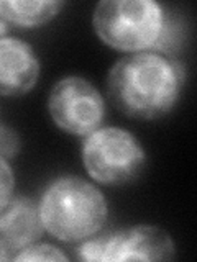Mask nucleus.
I'll use <instances>...</instances> for the list:
<instances>
[{
	"label": "nucleus",
	"instance_id": "f257e3e1",
	"mask_svg": "<svg viewBox=\"0 0 197 262\" xmlns=\"http://www.w3.org/2000/svg\"><path fill=\"white\" fill-rule=\"evenodd\" d=\"M183 85V66L156 51L123 56L107 76V95L112 105L136 120H154L171 112Z\"/></svg>",
	"mask_w": 197,
	"mask_h": 262
},
{
	"label": "nucleus",
	"instance_id": "f03ea898",
	"mask_svg": "<svg viewBox=\"0 0 197 262\" xmlns=\"http://www.w3.org/2000/svg\"><path fill=\"white\" fill-rule=\"evenodd\" d=\"M38 207L43 228L64 243H79L95 236L109 216L102 192L77 176H63L49 182Z\"/></svg>",
	"mask_w": 197,
	"mask_h": 262
},
{
	"label": "nucleus",
	"instance_id": "7ed1b4c3",
	"mask_svg": "<svg viewBox=\"0 0 197 262\" xmlns=\"http://www.w3.org/2000/svg\"><path fill=\"white\" fill-rule=\"evenodd\" d=\"M164 21V8L153 0L98 2L92 25L105 45L128 53L151 51Z\"/></svg>",
	"mask_w": 197,
	"mask_h": 262
},
{
	"label": "nucleus",
	"instance_id": "20e7f679",
	"mask_svg": "<svg viewBox=\"0 0 197 262\" xmlns=\"http://www.w3.org/2000/svg\"><path fill=\"white\" fill-rule=\"evenodd\" d=\"M82 162L95 182L119 185L142 174L146 152L130 131L105 126L86 136L82 144Z\"/></svg>",
	"mask_w": 197,
	"mask_h": 262
},
{
	"label": "nucleus",
	"instance_id": "39448f33",
	"mask_svg": "<svg viewBox=\"0 0 197 262\" xmlns=\"http://www.w3.org/2000/svg\"><path fill=\"white\" fill-rule=\"evenodd\" d=\"M77 257L82 260H172L176 244L164 229L153 225H136L89 237L81 244Z\"/></svg>",
	"mask_w": 197,
	"mask_h": 262
},
{
	"label": "nucleus",
	"instance_id": "423d86ee",
	"mask_svg": "<svg viewBox=\"0 0 197 262\" xmlns=\"http://www.w3.org/2000/svg\"><path fill=\"white\" fill-rule=\"evenodd\" d=\"M48 110L57 126L76 136L92 135L105 118L102 94L79 76H66L56 82L48 97Z\"/></svg>",
	"mask_w": 197,
	"mask_h": 262
},
{
	"label": "nucleus",
	"instance_id": "0eeeda50",
	"mask_svg": "<svg viewBox=\"0 0 197 262\" xmlns=\"http://www.w3.org/2000/svg\"><path fill=\"white\" fill-rule=\"evenodd\" d=\"M40 77V61L27 41L0 36V95L28 94Z\"/></svg>",
	"mask_w": 197,
	"mask_h": 262
},
{
	"label": "nucleus",
	"instance_id": "6e6552de",
	"mask_svg": "<svg viewBox=\"0 0 197 262\" xmlns=\"http://www.w3.org/2000/svg\"><path fill=\"white\" fill-rule=\"evenodd\" d=\"M43 231L40 207L31 196H12L0 210V239L10 251H20L35 244Z\"/></svg>",
	"mask_w": 197,
	"mask_h": 262
},
{
	"label": "nucleus",
	"instance_id": "1a4fd4ad",
	"mask_svg": "<svg viewBox=\"0 0 197 262\" xmlns=\"http://www.w3.org/2000/svg\"><path fill=\"white\" fill-rule=\"evenodd\" d=\"M63 7L57 0H0V18L18 27H38L53 20Z\"/></svg>",
	"mask_w": 197,
	"mask_h": 262
},
{
	"label": "nucleus",
	"instance_id": "9d476101",
	"mask_svg": "<svg viewBox=\"0 0 197 262\" xmlns=\"http://www.w3.org/2000/svg\"><path fill=\"white\" fill-rule=\"evenodd\" d=\"M13 260H68V256L51 244H30L12 256Z\"/></svg>",
	"mask_w": 197,
	"mask_h": 262
},
{
	"label": "nucleus",
	"instance_id": "9b49d317",
	"mask_svg": "<svg viewBox=\"0 0 197 262\" xmlns=\"http://www.w3.org/2000/svg\"><path fill=\"white\" fill-rule=\"evenodd\" d=\"M22 141L15 129L0 125V156L4 159H15L20 152Z\"/></svg>",
	"mask_w": 197,
	"mask_h": 262
},
{
	"label": "nucleus",
	"instance_id": "f8f14e48",
	"mask_svg": "<svg viewBox=\"0 0 197 262\" xmlns=\"http://www.w3.org/2000/svg\"><path fill=\"white\" fill-rule=\"evenodd\" d=\"M15 188V176L7 159L0 156V210L12 200Z\"/></svg>",
	"mask_w": 197,
	"mask_h": 262
},
{
	"label": "nucleus",
	"instance_id": "ddd939ff",
	"mask_svg": "<svg viewBox=\"0 0 197 262\" xmlns=\"http://www.w3.org/2000/svg\"><path fill=\"white\" fill-rule=\"evenodd\" d=\"M12 251L7 248V244L0 239V260H8V259H12Z\"/></svg>",
	"mask_w": 197,
	"mask_h": 262
},
{
	"label": "nucleus",
	"instance_id": "4468645a",
	"mask_svg": "<svg viewBox=\"0 0 197 262\" xmlns=\"http://www.w3.org/2000/svg\"><path fill=\"white\" fill-rule=\"evenodd\" d=\"M7 31V21L0 18V36H4V33Z\"/></svg>",
	"mask_w": 197,
	"mask_h": 262
}]
</instances>
